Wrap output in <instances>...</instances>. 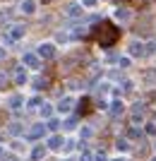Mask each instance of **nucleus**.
Listing matches in <instances>:
<instances>
[{
	"label": "nucleus",
	"instance_id": "f257e3e1",
	"mask_svg": "<svg viewBox=\"0 0 156 161\" xmlns=\"http://www.w3.org/2000/svg\"><path fill=\"white\" fill-rule=\"evenodd\" d=\"M94 36L101 46H113L118 41V36H120V29H118L116 24H110V22H101V24L94 29Z\"/></svg>",
	"mask_w": 156,
	"mask_h": 161
},
{
	"label": "nucleus",
	"instance_id": "f03ea898",
	"mask_svg": "<svg viewBox=\"0 0 156 161\" xmlns=\"http://www.w3.org/2000/svg\"><path fill=\"white\" fill-rule=\"evenodd\" d=\"M39 55L41 58H53L55 55V46L53 43H41L39 46Z\"/></svg>",
	"mask_w": 156,
	"mask_h": 161
},
{
	"label": "nucleus",
	"instance_id": "7ed1b4c3",
	"mask_svg": "<svg viewBox=\"0 0 156 161\" xmlns=\"http://www.w3.org/2000/svg\"><path fill=\"white\" fill-rule=\"evenodd\" d=\"M22 12L34 14L36 12V0H24V3H22Z\"/></svg>",
	"mask_w": 156,
	"mask_h": 161
},
{
	"label": "nucleus",
	"instance_id": "20e7f679",
	"mask_svg": "<svg viewBox=\"0 0 156 161\" xmlns=\"http://www.w3.org/2000/svg\"><path fill=\"white\" fill-rule=\"evenodd\" d=\"M67 14H70V17H79V14H82V5H79V3H70Z\"/></svg>",
	"mask_w": 156,
	"mask_h": 161
},
{
	"label": "nucleus",
	"instance_id": "39448f33",
	"mask_svg": "<svg viewBox=\"0 0 156 161\" xmlns=\"http://www.w3.org/2000/svg\"><path fill=\"white\" fill-rule=\"evenodd\" d=\"M130 53L135 55V58H137V55H144V46L139 43V41H135V43L130 46Z\"/></svg>",
	"mask_w": 156,
	"mask_h": 161
},
{
	"label": "nucleus",
	"instance_id": "423d86ee",
	"mask_svg": "<svg viewBox=\"0 0 156 161\" xmlns=\"http://www.w3.org/2000/svg\"><path fill=\"white\" fill-rule=\"evenodd\" d=\"M130 17H132L130 10H118V12H116V19L118 22H130Z\"/></svg>",
	"mask_w": 156,
	"mask_h": 161
},
{
	"label": "nucleus",
	"instance_id": "0eeeda50",
	"mask_svg": "<svg viewBox=\"0 0 156 161\" xmlns=\"http://www.w3.org/2000/svg\"><path fill=\"white\" fill-rule=\"evenodd\" d=\"M24 63H27L29 67H39V58H36L34 53H29V55H24Z\"/></svg>",
	"mask_w": 156,
	"mask_h": 161
},
{
	"label": "nucleus",
	"instance_id": "6e6552de",
	"mask_svg": "<svg viewBox=\"0 0 156 161\" xmlns=\"http://www.w3.org/2000/svg\"><path fill=\"white\" fill-rule=\"evenodd\" d=\"M27 82V70H17V84H24Z\"/></svg>",
	"mask_w": 156,
	"mask_h": 161
},
{
	"label": "nucleus",
	"instance_id": "1a4fd4ad",
	"mask_svg": "<svg viewBox=\"0 0 156 161\" xmlns=\"http://www.w3.org/2000/svg\"><path fill=\"white\" fill-rule=\"evenodd\" d=\"M22 34H24V27H14V29H12V34H10V36H12V39H19Z\"/></svg>",
	"mask_w": 156,
	"mask_h": 161
},
{
	"label": "nucleus",
	"instance_id": "9d476101",
	"mask_svg": "<svg viewBox=\"0 0 156 161\" xmlns=\"http://www.w3.org/2000/svg\"><path fill=\"white\" fill-rule=\"evenodd\" d=\"M43 154H46V149H43V147H36V149H34V154H31V156H34V159L39 161V159H41Z\"/></svg>",
	"mask_w": 156,
	"mask_h": 161
},
{
	"label": "nucleus",
	"instance_id": "9b49d317",
	"mask_svg": "<svg viewBox=\"0 0 156 161\" xmlns=\"http://www.w3.org/2000/svg\"><path fill=\"white\" fill-rule=\"evenodd\" d=\"M70 106H72V101H70V99H65V101L60 103V111H70Z\"/></svg>",
	"mask_w": 156,
	"mask_h": 161
},
{
	"label": "nucleus",
	"instance_id": "f8f14e48",
	"mask_svg": "<svg viewBox=\"0 0 156 161\" xmlns=\"http://www.w3.org/2000/svg\"><path fill=\"white\" fill-rule=\"evenodd\" d=\"M60 144H62V140H60V137H53V140H51V147H53V149H58Z\"/></svg>",
	"mask_w": 156,
	"mask_h": 161
},
{
	"label": "nucleus",
	"instance_id": "ddd939ff",
	"mask_svg": "<svg viewBox=\"0 0 156 161\" xmlns=\"http://www.w3.org/2000/svg\"><path fill=\"white\" fill-rule=\"evenodd\" d=\"M41 132H43V128H41V125H36V128L34 130H31V137H39V135Z\"/></svg>",
	"mask_w": 156,
	"mask_h": 161
},
{
	"label": "nucleus",
	"instance_id": "4468645a",
	"mask_svg": "<svg viewBox=\"0 0 156 161\" xmlns=\"http://www.w3.org/2000/svg\"><path fill=\"white\" fill-rule=\"evenodd\" d=\"M10 103H12V106H14V108H17V106H19V103H22V99H19V96H14V99H12V101H10Z\"/></svg>",
	"mask_w": 156,
	"mask_h": 161
},
{
	"label": "nucleus",
	"instance_id": "2eb2a0df",
	"mask_svg": "<svg viewBox=\"0 0 156 161\" xmlns=\"http://www.w3.org/2000/svg\"><path fill=\"white\" fill-rule=\"evenodd\" d=\"M82 3H84L87 7H94V5H96V0H82Z\"/></svg>",
	"mask_w": 156,
	"mask_h": 161
},
{
	"label": "nucleus",
	"instance_id": "dca6fc26",
	"mask_svg": "<svg viewBox=\"0 0 156 161\" xmlns=\"http://www.w3.org/2000/svg\"><path fill=\"white\" fill-rule=\"evenodd\" d=\"M82 161H91V154H84V159Z\"/></svg>",
	"mask_w": 156,
	"mask_h": 161
},
{
	"label": "nucleus",
	"instance_id": "f3484780",
	"mask_svg": "<svg viewBox=\"0 0 156 161\" xmlns=\"http://www.w3.org/2000/svg\"><path fill=\"white\" fill-rule=\"evenodd\" d=\"M5 161H17V156H7V159Z\"/></svg>",
	"mask_w": 156,
	"mask_h": 161
},
{
	"label": "nucleus",
	"instance_id": "a211bd4d",
	"mask_svg": "<svg viewBox=\"0 0 156 161\" xmlns=\"http://www.w3.org/2000/svg\"><path fill=\"white\" fill-rule=\"evenodd\" d=\"M3 55H5V51H3V48H0V58H3Z\"/></svg>",
	"mask_w": 156,
	"mask_h": 161
},
{
	"label": "nucleus",
	"instance_id": "6ab92c4d",
	"mask_svg": "<svg viewBox=\"0 0 156 161\" xmlns=\"http://www.w3.org/2000/svg\"><path fill=\"white\" fill-rule=\"evenodd\" d=\"M43 3H51V0H43Z\"/></svg>",
	"mask_w": 156,
	"mask_h": 161
}]
</instances>
